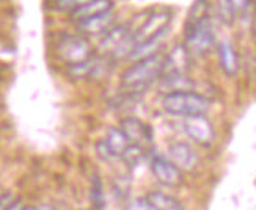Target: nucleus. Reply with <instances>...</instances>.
<instances>
[{"mask_svg":"<svg viewBox=\"0 0 256 210\" xmlns=\"http://www.w3.org/2000/svg\"><path fill=\"white\" fill-rule=\"evenodd\" d=\"M164 63L165 53L160 50L148 55L144 58L136 60L130 68H128L121 75V90L129 94H138L146 91L154 82H158L162 77Z\"/></svg>","mask_w":256,"mask_h":210,"instance_id":"nucleus-1","label":"nucleus"},{"mask_svg":"<svg viewBox=\"0 0 256 210\" xmlns=\"http://www.w3.org/2000/svg\"><path fill=\"white\" fill-rule=\"evenodd\" d=\"M162 107L174 118L206 115L210 108V101L200 93L190 90H172L162 99Z\"/></svg>","mask_w":256,"mask_h":210,"instance_id":"nucleus-2","label":"nucleus"},{"mask_svg":"<svg viewBox=\"0 0 256 210\" xmlns=\"http://www.w3.org/2000/svg\"><path fill=\"white\" fill-rule=\"evenodd\" d=\"M216 33L210 16L196 19V20H187L186 30H184V46L190 55H206L214 46Z\"/></svg>","mask_w":256,"mask_h":210,"instance_id":"nucleus-3","label":"nucleus"},{"mask_svg":"<svg viewBox=\"0 0 256 210\" xmlns=\"http://www.w3.org/2000/svg\"><path fill=\"white\" fill-rule=\"evenodd\" d=\"M134 47L132 39V28L128 25H114L107 33L101 36L99 41V53L110 60H120L126 57Z\"/></svg>","mask_w":256,"mask_h":210,"instance_id":"nucleus-4","label":"nucleus"},{"mask_svg":"<svg viewBox=\"0 0 256 210\" xmlns=\"http://www.w3.org/2000/svg\"><path fill=\"white\" fill-rule=\"evenodd\" d=\"M172 19H173V14L168 8H158L151 11L137 28H132L134 46L138 42L150 41L152 38L165 36V33L168 31V25Z\"/></svg>","mask_w":256,"mask_h":210,"instance_id":"nucleus-5","label":"nucleus"},{"mask_svg":"<svg viewBox=\"0 0 256 210\" xmlns=\"http://www.w3.org/2000/svg\"><path fill=\"white\" fill-rule=\"evenodd\" d=\"M57 55L68 64L86 61L93 57V49L85 36L77 35H62L57 41Z\"/></svg>","mask_w":256,"mask_h":210,"instance_id":"nucleus-6","label":"nucleus"},{"mask_svg":"<svg viewBox=\"0 0 256 210\" xmlns=\"http://www.w3.org/2000/svg\"><path fill=\"white\" fill-rule=\"evenodd\" d=\"M190 68V52L186 46H176L165 53L164 72L160 79H165L170 85L187 80V72Z\"/></svg>","mask_w":256,"mask_h":210,"instance_id":"nucleus-7","label":"nucleus"},{"mask_svg":"<svg viewBox=\"0 0 256 210\" xmlns=\"http://www.w3.org/2000/svg\"><path fill=\"white\" fill-rule=\"evenodd\" d=\"M178 127L181 129V132L194 140L195 143L202 146H209L212 145L216 132L212 123L206 118V115H196V116H186L180 118Z\"/></svg>","mask_w":256,"mask_h":210,"instance_id":"nucleus-8","label":"nucleus"},{"mask_svg":"<svg viewBox=\"0 0 256 210\" xmlns=\"http://www.w3.org/2000/svg\"><path fill=\"white\" fill-rule=\"evenodd\" d=\"M151 173L154 179L160 185L168 187V189H178L184 184V176L182 170L173 163L170 159L162 157V156H154L150 163Z\"/></svg>","mask_w":256,"mask_h":210,"instance_id":"nucleus-9","label":"nucleus"},{"mask_svg":"<svg viewBox=\"0 0 256 210\" xmlns=\"http://www.w3.org/2000/svg\"><path fill=\"white\" fill-rule=\"evenodd\" d=\"M120 127L126 134V137L129 138L130 145L140 146L143 149H148L151 146L152 130L146 123H143L142 119H138L136 116H128L121 121Z\"/></svg>","mask_w":256,"mask_h":210,"instance_id":"nucleus-10","label":"nucleus"},{"mask_svg":"<svg viewBox=\"0 0 256 210\" xmlns=\"http://www.w3.org/2000/svg\"><path fill=\"white\" fill-rule=\"evenodd\" d=\"M114 25H115V14L112 11H108V13L77 22V30H79L82 36L96 38V36H102Z\"/></svg>","mask_w":256,"mask_h":210,"instance_id":"nucleus-11","label":"nucleus"},{"mask_svg":"<svg viewBox=\"0 0 256 210\" xmlns=\"http://www.w3.org/2000/svg\"><path fill=\"white\" fill-rule=\"evenodd\" d=\"M168 154H170V160L176 163L182 171H192L196 168L198 165L196 151L188 143L184 141L172 143L168 146Z\"/></svg>","mask_w":256,"mask_h":210,"instance_id":"nucleus-12","label":"nucleus"},{"mask_svg":"<svg viewBox=\"0 0 256 210\" xmlns=\"http://www.w3.org/2000/svg\"><path fill=\"white\" fill-rule=\"evenodd\" d=\"M112 9H114L112 0H88L84 6L72 11L70 16L76 22H82L85 19H90V17H94V16H99V14L108 13V11H112Z\"/></svg>","mask_w":256,"mask_h":210,"instance_id":"nucleus-13","label":"nucleus"},{"mask_svg":"<svg viewBox=\"0 0 256 210\" xmlns=\"http://www.w3.org/2000/svg\"><path fill=\"white\" fill-rule=\"evenodd\" d=\"M217 52H218V61L222 71L230 77L234 75L239 69V58L234 47L228 41H222L217 46Z\"/></svg>","mask_w":256,"mask_h":210,"instance_id":"nucleus-14","label":"nucleus"},{"mask_svg":"<svg viewBox=\"0 0 256 210\" xmlns=\"http://www.w3.org/2000/svg\"><path fill=\"white\" fill-rule=\"evenodd\" d=\"M104 141H106V145L108 146V149L112 151V154L116 159L123 157V154L126 152V149L130 146V141L126 137L124 132L121 130V127L120 129H116V127L108 129Z\"/></svg>","mask_w":256,"mask_h":210,"instance_id":"nucleus-15","label":"nucleus"},{"mask_svg":"<svg viewBox=\"0 0 256 210\" xmlns=\"http://www.w3.org/2000/svg\"><path fill=\"white\" fill-rule=\"evenodd\" d=\"M146 201L151 207V210H180L182 209L181 201H178L174 196L166 195L164 192H150L144 195Z\"/></svg>","mask_w":256,"mask_h":210,"instance_id":"nucleus-16","label":"nucleus"},{"mask_svg":"<svg viewBox=\"0 0 256 210\" xmlns=\"http://www.w3.org/2000/svg\"><path fill=\"white\" fill-rule=\"evenodd\" d=\"M90 200L92 206L94 209H104L106 207V195H104V187L102 181L99 176H94L92 181V189H90Z\"/></svg>","mask_w":256,"mask_h":210,"instance_id":"nucleus-17","label":"nucleus"},{"mask_svg":"<svg viewBox=\"0 0 256 210\" xmlns=\"http://www.w3.org/2000/svg\"><path fill=\"white\" fill-rule=\"evenodd\" d=\"M210 5L208 0H195L190 11H188L187 20H196V19H203L209 16Z\"/></svg>","mask_w":256,"mask_h":210,"instance_id":"nucleus-18","label":"nucleus"},{"mask_svg":"<svg viewBox=\"0 0 256 210\" xmlns=\"http://www.w3.org/2000/svg\"><path fill=\"white\" fill-rule=\"evenodd\" d=\"M144 152H146V149H143L140 146H136V145H130L126 152L123 154V159L129 167H137V165L142 162V159L144 157Z\"/></svg>","mask_w":256,"mask_h":210,"instance_id":"nucleus-19","label":"nucleus"},{"mask_svg":"<svg viewBox=\"0 0 256 210\" xmlns=\"http://www.w3.org/2000/svg\"><path fill=\"white\" fill-rule=\"evenodd\" d=\"M88 0H54V6L55 9L63 11V13H72V11L79 9L80 6H84Z\"/></svg>","mask_w":256,"mask_h":210,"instance_id":"nucleus-20","label":"nucleus"},{"mask_svg":"<svg viewBox=\"0 0 256 210\" xmlns=\"http://www.w3.org/2000/svg\"><path fill=\"white\" fill-rule=\"evenodd\" d=\"M96 151H98V154H99V157H101L102 160H106V162H112V160L116 159V157L114 156V154H112V151L108 149V146L106 145V141H104V140L98 141Z\"/></svg>","mask_w":256,"mask_h":210,"instance_id":"nucleus-21","label":"nucleus"},{"mask_svg":"<svg viewBox=\"0 0 256 210\" xmlns=\"http://www.w3.org/2000/svg\"><path fill=\"white\" fill-rule=\"evenodd\" d=\"M228 2H230L231 9L234 11V14L242 13V11L246 9L247 5H248V0H228Z\"/></svg>","mask_w":256,"mask_h":210,"instance_id":"nucleus-22","label":"nucleus"},{"mask_svg":"<svg viewBox=\"0 0 256 210\" xmlns=\"http://www.w3.org/2000/svg\"><path fill=\"white\" fill-rule=\"evenodd\" d=\"M11 203H13V195H11L10 192L0 193V209H6L8 210Z\"/></svg>","mask_w":256,"mask_h":210,"instance_id":"nucleus-23","label":"nucleus"},{"mask_svg":"<svg viewBox=\"0 0 256 210\" xmlns=\"http://www.w3.org/2000/svg\"><path fill=\"white\" fill-rule=\"evenodd\" d=\"M22 201L20 200H13V203L10 204V207H8V210H13V209H22Z\"/></svg>","mask_w":256,"mask_h":210,"instance_id":"nucleus-24","label":"nucleus"}]
</instances>
